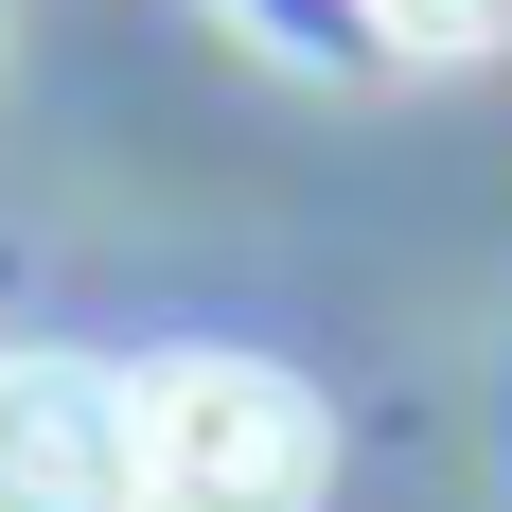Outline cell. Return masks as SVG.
Here are the masks:
<instances>
[{"label":"cell","mask_w":512,"mask_h":512,"mask_svg":"<svg viewBox=\"0 0 512 512\" xmlns=\"http://www.w3.org/2000/svg\"><path fill=\"white\" fill-rule=\"evenodd\" d=\"M124 424H142V512H318V477H336L318 389L265 371V354H159V371H124Z\"/></svg>","instance_id":"obj_1"},{"label":"cell","mask_w":512,"mask_h":512,"mask_svg":"<svg viewBox=\"0 0 512 512\" xmlns=\"http://www.w3.org/2000/svg\"><path fill=\"white\" fill-rule=\"evenodd\" d=\"M0 512H142L124 371H89V354H0Z\"/></svg>","instance_id":"obj_2"},{"label":"cell","mask_w":512,"mask_h":512,"mask_svg":"<svg viewBox=\"0 0 512 512\" xmlns=\"http://www.w3.org/2000/svg\"><path fill=\"white\" fill-rule=\"evenodd\" d=\"M389 53H424V71H460V53H512V0H354Z\"/></svg>","instance_id":"obj_3"}]
</instances>
